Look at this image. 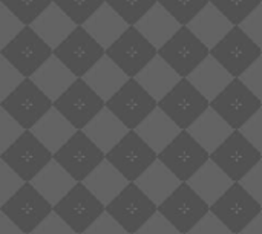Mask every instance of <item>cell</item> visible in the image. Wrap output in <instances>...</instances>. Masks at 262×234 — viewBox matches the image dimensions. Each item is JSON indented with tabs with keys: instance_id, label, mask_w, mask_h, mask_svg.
I'll use <instances>...</instances> for the list:
<instances>
[{
	"instance_id": "cell-29",
	"label": "cell",
	"mask_w": 262,
	"mask_h": 234,
	"mask_svg": "<svg viewBox=\"0 0 262 234\" xmlns=\"http://www.w3.org/2000/svg\"><path fill=\"white\" fill-rule=\"evenodd\" d=\"M25 129L0 106V155L14 144Z\"/></svg>"
},
{
	"instance_id": "cell-20",
	"label": "cell",
	"mask_w": 262,
	"mask_h": 234,
	"mask_svg": "<svg viewBox=\"0 0 262 234\" xmlns=\"http://www.w3.org/2000/svg\"><path fill=\"white\" fill-rule=\"evenodd\" d=\"M143 92L135 84V81H127L109 101L107 107L111 112L120 116H129L138 110V106L143 103Z\"/></svg>"
},
{
	"instance_id": "cell-19",
	"label": "cell",
	"mask_w": 262,
	"mask_h": 234,
	"mask_svg": "<svg viewBox=\"0 0 262 234\" xmlns=\"http://www.w3.org/2000/svg\"><path fill=\"white\" fill-rule=\"evenodd\" d=\"M187 28L200 38L207 48H215L232 29L233 25L212 5L209 3L189 25Z\"/></svg>"
},
{
	"instance_id": "cell-13",
	"label": "cell",
	"mask_w": 262,
	"mask_h": 234,
	"mask_svg": "<svg viewBox=\"0 0 262 234\" xmlns=\"http://www.w3.org/2000/svg\"><path fill=\"white\" fill-rule=\"evenodd\" d=\"M31 80L54 103L72 86V83H75L77 77L52 55L38 67V71H35Z\"/></svg>"
},
{
	"instance_id": "cell-11",
	"label": "cell",
	"mask_w": 262,
	"mask_h": 234,
	"mask_svg": "<svg viewBox=\"0 0 262 234\" xmlns=\"http://www.w3.org/2000/svg\"><path fill=\"white\" fill-rule=\"evenodd\" d=\"M34 32L54 51L77 28V25L52 2L31 25Z\"/></svg>"
},
{
	"instance_id": "cell-38",
	"label": "cell",
	"mask_w": 262,
	"mask_h": 234,
	"mask_svg": "<svg viewBox=\"0 0 262 234\" xmlns=\"http://www.w3.org/2000/svg\"><path fill=\"white\" fill-rule=\"evenodd\" d=\"M0 2H2V0H0Z\"/></svg>"
},
{
	"instance_id": "cell-21",
	"label": "cell",
	"mask_w": 262,
	"mask_h": 234,
	"mask_svg": "<svg viewBox=\"0 0 262 234\" xmlns=\"http://www.w3.org/2000/svg\"><path fill=\"white\" fill-rule=\"evenodd\" d=\"M118 124L111 113L109 109H103L84 129L83 132L89 136V139L94 144H98L104 147L109 139H112L117 133Z\"/></svg>"
},
{
	"instance_id": "cell-25",
	"label": "cell",
	"mask_w": 262,
	"mask_h": 234,
	"mask_svg": "<svg viewBox=\"0 0 262 234\" xmlns=\"http://www.w3.org/2000/svg\"><path fill=\"white\" fill-rule=\"evenodd\" d=\"M54 3L77 25L83 26L106 0H54Z\"/></svg>"
},
{
	"instance_id": "cell-23",
	"label": "cell",
	"mask_w": 262,
	"mask_h": 234,
	"mask_svg": "<svg viewBox=\"0 0 262 234\" xmlns=\"http://www.w3.org/2000/svg\"><path fill=\"white\" fill-rule=\"evenodd\" d=\"M210 3L233 26H239L261 5L262 0H210Z\"/></svg>"
},
{
	"instance_id": "cell-17",
	"label": "cell",
	"mask_w": 262,
	"mask_h": 234,
	"mask_svg": "<svg viewBox=\"0 0 262 234\" xmlns=\"http://www.w3.org/2000/svg\"><path fill=\"white\" fill-rule=\"evenodd\" d=\"M135 28L144 35V38L157 49L163 48L181 28L160 3H157L137 25Z\"/></svg>"
},
{
	"instance_id": "cell-18",
	"label": "cell",
	"mask_w": 262,
	"mask_h": 234,
	"mask_svg": "<svg viewBox=\"0 0 262 234\" xmlns=\"http://www.w3.org/2000/svg\"><path fill=\"white\" fill-rule=\"evenodd\" d=\"M84 83L104 101L111 100L120 87L127 83L126 74L107 57L104 55L84 77Z\"/></svg>"
},
{
	"instance_id": "cell-1",
	"label": "cell",
	"mask_w": 262,
	"mask_h": 234,
	"mask_svg": "<svg viewBox=\"0 0 262 234\" xmlns=\"http://www.w3.org/2000/svg\"><path fill=\"white\" fill-rule=\"evenodd\" d=\"M54 55L77 78H83L106 55V49L101 48L83 26H77L72 34L54 49Z\"/></svg>"
},
{
	"instance_id": "cell-3",
	"label": "cell",
	"mask_w": 262,
	"mask_h": 234,
	"mask_svg": "<svg viewBox=\"0 0 262 234\" xmlns=\"http://www.w3.org/2000/svg\"><path fill=\"white\" fill-rule=\"evenodd\" d=\"M52 156L54 155L31 130H25L20 138L2 153V161H5L25 182H31L52 161Z\"/></svg>"
},
{
	"instance_id": "cell-35",
	"label": "cell",
	"mask_w": 262,
	"mask_h": 234,
	"mask_svg": "<svg viewBox=\"0 0 262 234\" xmlns=\"http://www.w3.org/2000/svg\"><path fill=\"white\" fill-rule=\"evenodd\" d=\"M0 212H2V207H0Z\"/></svg>"
},
{
	"instance_id": "cell-2",
	"label": "cell",
	"mask_w": 262,
	"mask_h": 234,
	"mask_svg": "<svg viewBox=\"0 0 262 234\" xmlns=\"http://www.w3.org/2000/svg\"><path fill=\"white\" fill-rule=\"evenodd\" d=\"M2 107L25 129L31 130L52 107L54 103L32 83L25 78L18 87L2 101Z\"/></svg>"
},
{
	"instance_id": "cell-22",
	"label": "cell",
	"mask_w": 262,
	"mask_h": 234,
	"mask_svg": "<svg viewBox=\"0 0 262 234\" xmlns=\"http://www.w3.org/2000/svg\"><path fill=\"white\" fill-rule=\"evenodd\" d=\"M106 3L129 26H135L158 3V0H106Z\"/></svg>"
},
{
	"instance_id": "cell-8",
	"label": "cell",
	"mask_w": 262,
	"mask_h": 234,
	"mask_svg": "<svg viewBox=\"0 0 262 234\" xmlns=\"http://www.w3.org/2000/svg\"><path fill=\"white\" fill-rule=\"evenodd\" d=\"M106 55L124 74L134 75L155 57V48L135 26H129V29L106 49Z\"/></svg>"
},
{
	"instance_id": "cell-27",
	"label": "cell",
	"mask_w": 262,
	"mask_h": 234,
	"mask_svg": "<svg viewBox=\"0 0 262 234\" xmlns=\"http://www.w3.org/2000/svg\"><path fill=\"white\" fill-rule=\"evenodd\" d=\"M23 28L25 25L0 2V51L5 49Z\"/></svg>"
},
{
	"instance_id": "cell-33",
	"label": "cell",
	"mask_w": 262,
	"mask_h": 234,
	"mask_svg": "<svg viewBox=\"0 0 262 234\" xmlns=\"http://www.w3.org/2000/svg\"><path fill=\"white\" fill-rule=\"evenodd\" d=\"M0 234H25L6 215L0 212Z\"/></svg>"
},
{
	"instance_id": "cell-36",
	"label": "cell",
	"mask_w": 262,
	"mask_h": 234,
	"mask_svg": "<svg viewBox=\"0 0 262 234\" xmlns=\"http://www.w3.org/2000/svg\"><path fill=\"white\" fill-rule=\"evenodd\" d=\"M0 106H2V103H0Z\"/></svg>"
},
{
	"instance_id": "cell-5",
	"label": "cell",
	"mask_w": 262,
	"mask_h": 234,
	"mask_svg": "<svg viewBox=\"0 0 262 234\" xmlns=\"http://www.w3.org/2000/svg\"><path fill=\"white\" fill-rule=\"evenodd\" d=\"M104 101L84 83L77 78L75 83L54 101V107L77 129L83 130L101 110Z\"/></svg>"
},
{
	"instance_id": "cell-7",
	"label": "cell",
	"mask_w": 262,
	"mask_h": 234,
	"mask_svg": "<svg viewBox=\"0 0 262 234\" xmlns=\"http://www.w3.org/2000/svg\"><path fill=\"white\" fill-rule=\"evenodd\" d=\"M100 152L83 130H77L74 136L54 153L52 159L60 164L77 182H83L100 161Z\"/></svg>"
},
{
	"instance_id": "cell-37",
	"label": "cell",
	"mask_w": 262,
	"mask_h": 234,
	"mask_svg": "<svg viewBox=\"0 0 262 234\" xmlns=\"http://www.w3.org/2000/svg\"><path fill=\"white\" fill-rule=\"evenodd\" d=\"M0 158H2V155H0Z\"/></svg>"
},
{
	"instance_id": "cell-28",
	"label": "cell",
	"mask_w": 262,
	"mask_h": 234,
	"mask_svg": "<svg viewBox=\"0 0 262 234\" xmlns=\"http://www.w3.org/2000/svg\"><path fill=\"white\" fill-rule=\"evenodd\" d=\"M23 184L25 181L0 158V207L5 205Z\"/></svg>"
},
{
	"instance_id": "cell-6",
	"label": "cell",
	"mask_w": 262,
	"mask_h": 234,
	"mask_svg": "<svg viewBox=\"0 0 262 234\" xmlns=\"http://www.w3.org/2000/svg\"><path fill=\"white\" fill-rule=\"evenodd\" d=\"M2 55L23 75V78H31L35 71L54 55V51L31 26H25L23 31L5 49H2Z\"/></svg>"
},
{
	"instance_id": "cell-10",
	"label": "cell",
	"mask_w": 262,
	"mask_h": 234,
	"mask_svg": "<svg viewBox=\"0 0 262 234\" xmlns=\"http://www.w3.org/2000/svg\"><path fill=\"white\" fill-rule=\"evenodd\" d=\"M207 49L209 48L200 38H196V35L187 26H181L180 31L160 51L161 55L173 66L187 69L204 58L207 55Z\"/></svg>"
},
{
	"instance_id": "cell-24",
	"label": "cell",
	"mask_w": 262,
	"mask_h": 234,
	"mask_svg": "<svg viewBox=\"0 0 262 234\" xmlns=\"http://www.w3.org/2000/svg\"><path fill=\"white\" fill-rule=\"evenodd\" d=\"M158 3L173 17L181 26H187L210 0H158Z\"/></svg>"
},
{
	"instance_id": "cell-32",
	"label": "cell",
	"mask_w": 262,
	"mask_h": 234,
	"mask_svg": "<svg viewBox=\"0 0 262 234\" xmlns=\"http://www.w3.org/2000/svg\"><path fill=\"white\" fill-rule=\"evenodd\" d=\"M31 234H77L57 213H51Z\"/></svg>"
},
{
	"instance_id": "cell-26",
	"label": "cell",
	"mask_w": 262,
	"mask_h": 234,
	"mask_svg": "<svg viewBox=\"0 0 262 234\" xmlns=\"http://www.w3.org/2000/svg\"><path fill=\"white\" fill-rule=\"evenodd\" d=\"M54 0H2V3L25 25L31 26L35 18L52 3Z\"/></svg>"
},
{
	"instance_id": "cell-16",
	"label": "cell",
	"mask_w": 262,
	"mask_h": 234,
	"mask_svg": "<svg viewBox=\"0 0 262 234\" xmlns=\"http://www.w3.org/2000/svg\"><path fill=\"white\" fill-rule=\"evenodd\" d=\"M31 132L54 155L74 136L77 129L55 107H52L31 129Z\"/></svg>"
},
{
	"instance_id": "cell-30",
	"label": "cell",
	"mask_w": 262,
	"mask_h": 234,
	"mask_svg": "<svg viewBox=\"0 0 262 234\" xmlns=\"http://www.w3.org/2000/svg\"><path fill=\"white\" fill-rule=\"evenodd\" d=\"M23 80V75L3 55H0V103L5 101Z\"/></svg>"
},
{
	"instance_id": "cell-15",
	"label": "cell",
	"mask_w": 262,
	"mask_h": 234,
	"mask_svg": "<svg viewBox=\"0 0 262 234\" xmlns=\"http://www.w3.org/2000/svg\"><path fill=\"white\" fill-rule=\"evenodd\" d=\"M83 28L101 48L107 49L129 29V25L107 3H104L83 25Z\"/></svg>"
},
{
	"instance_id": "cell-4",
	"label": "cell",
	"mask_w": 262,
	"mask_h": 234,
	"mask_svg": "<svg viewBox=\"0 0 262 234\" xmlns=\"http://www.w3.org/2000/svg\"><path fill=\"white\" fill-rule=\"evenodd\" d=\"M54 207L32 187L25 182L23 187L2 205V213L6 215L25 234H31L51 213Z\"/></svg>"
},
{
	"instance_id": "cell-34",
	"label": "cell",
	"mask_w": 262,
	"mask_h": 234,
	"mask_svg": "<svg viewBox=\"0 0 262 234\" xmlns=\"http://www.w3.org/2000/svg\"><path fill=\"white\" fill-rule=\"evenodd\" d=\"M0 55H2V51H0Z\"/></svg>"
},
{
	"instance_id": "cell-31",
	"label": "cell",
	"mask_w": 262,
	"mask_h": 234,
	"mask_svg": "<svg viewBox=\"0 0 262 234\" xmlns=\"http://www.w3.org/2000/svg\"><path fill=\"white\" fill-rule=\"evenodd\" d=\"M239 28L256 43V46L262 48V3L239 25Z\"/></svg>"
},
{
	"instance_id": "cell-14",
	"label": "cell",
	"mask_w": 262,
	"mask_h": 234,
	"mask_svg": "<svg viewBox=\"0 0 262 234\" xmlns=\"http://www.w3.org/2000/svg\"><path fill=\"white\" fill-rule=\"evenodd\" d=\"M32 187L54 207L78 182L54 159L31 181Z\"/></svg>"
},
{
	"instance_id": "cell-12",
	"label": "cell",
	"mask_w": 262,
	"mask_h": 234,
	"mask_svg": "<svg viewBox=\"0 0 262 234\" xmlns=\"http://www.w3.org/2000/svg\"><path fill=\"white\" fill-rule=\"evenodd\" d=\"M215 57L230 67H243L259 54V46L239 28L233 29L213 48Z\"/></svg>"
},
{
	"instance_id": "cell-9",
	"label": "cell",
	"mask_w": 262,
	"mask_h": 234,
	"mask_svg": "<svg viewBox=\"0 0 262 234\" xmlns=\"http://www.w3.org/2000/svg\"><path fill=\"white\" fill-rule=\"evenodd\" d=\"M100 212V204L83 182H78L57 205H54V213H57L77 234L84 233Z\"/></svg>"
}]
</instances>
